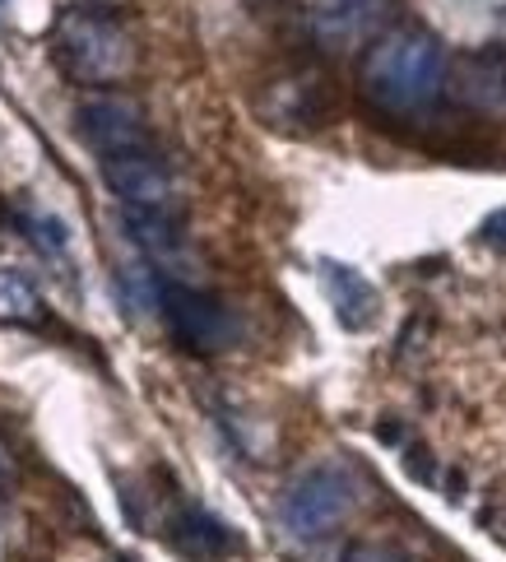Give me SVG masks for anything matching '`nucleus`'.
I'll list each match as a JSON object with an SVG mask.
<instances>
[{
	"instance_id": "obj_15",
	"label": "nucleus",
	"mask_w": 506,
	"mask_h": 562,
	"mask_svg": "<svg viewBox=\"0 0 506 562\" xmlns=\"http://www.w3.org/2000/svg\"><path fill=\"white\" fill-rule=\"evenodd\" d=\"M14 484H19V456H14L10 441L0 437V502L14 493Z\"/></svg>"
},
{
	"instance_id": "obj_4",
	"label": "nucleus",
	"mask_w": 506,
	"mask_h": 562,
	"mask_svg": "<svg viewBox=\"0 0 506 562\" xmlns=\"http://www.w3.org/2000/svg\"><path fill=\"white\" fill-rule=\"evenodd\" d=\"M158 316H164L168 335L191 353H224L237 345V316L224 297L187 284V279H168L158 289Z\"/></svg>"
},
{
	"instance_id": "obj_14",
	"label": "nucleus",
	"mask_w": 506,
	"mask_h": 562,
	"mask_svg": "<svg viewBox=\"0 0 506 562\" xmlns=\"http://www.w3.org/2000/svg\"><path fill=\"white\" fill-rule=\"evenodd\" d=\"M344 562H409L395 544H386V539H358V544L344 549Z\"/></svg>"
},
{
	"instance_id": "obj_12",
	"label": "nucleus",
	"mask_w": 506,
	"mask_h": 562,
	"mask_svg": "<svg viewBox=\"0 0 506 562\" xmlns=\"http://www.w3.org/2000/svg\"><path fill=\"white\" fill-rule=\"evenodd\" d=\"M43 321H47V307L37 289L19 270L0 266V326H43Z\"/></svg>"
},
{
	"instance_id": "obj_7",
	"label": "nucleus",
	"mask_w": 506,
	"mask_h": 562,
	"mask_svg": "<svg viewBox=\"0 0 506 562\" xmlns=\"http://www.w3.org/2000/svg\"><path fill=\"white\" fill-rule=\"evenodd\" d=\"M103 182L108 191L121 200L126 210L139 214H177V177L168 168V158L149 149H131V154H116L103 158Z\"/></svg>"
},
{
	"instance_id": "obj_1",
	"label": "nucleus",
	"mask_w": 506,
	"mask_h": 562,
	"mask_svg": "<svg viewBox=\"0 0 506 562\" xmlns=\"http://www.w3.org/2000/svg\"><path fill=\"white\" fill-rule=\"evenodd\" d=\"M447 47L428 29H391L362 52L358 89L386 116H423L447 93Z\"/></svg>"
},
{
	"instance_id": "obj_3",
	"label": "nucleus",
	"mask_w": 506,
	"mask_h": 562,
	"mask_svg": "<svg viewBox=\"0 0 506 562\" xmlns=\"http://www.w3.org/2000/svg\"><path fill=\"white\" fill-rule=\"evenodd\" d=\"M353 507H358L353 470L339 465V460H316V465L297 470L289 479V488L279 497V520L293 539L316 544V539H330L349 520Z\"/></svg>"
},
{
	"instance_id": "obj_9",
	"label": "nucleus",
	"mask_w": 506,
	"mask_h": 562,
	"mask_svg": "<svg viewBox=\"0 0 506 562\" xmlns=\"http://www.w3.org/2000/svg\"><path fill=\"white\" fill-rule=\"evenodd\" d=\"M330 112H335L330 79L316 75V70H289V75H279L274 85L266 89V116H270V126L316 131V126L330 122Z\"/></svg>"
},
{
	"instance_id": "obj_5",
	"label": "nucleus",
	"mask_w": 506,
	"mask_h": 562,
	"mask_svg": "<svg viewBox=\"0 0 506 562\" xmlns=\"http://www.w3.org/2000/svg\"><path fill=\"white\" fill-rule=\"evenodd\" d=\"M400 0H302V24L312 43L330 56L368 52L376 37H386Z\"/></svg>"
},
{
	"instance_id": "obj_16",
	"label": "nucleus",
	"mask_w": 506,
	"mask_h": 562,
	"mask_svg": "<svg viewBox=\"0 0 506 562\" xmlns=\"http://www.w3.org/2000/svg\"><path fill=\"white\" fill-rule=\"evenodd\" d=\"M483 243H493V247L506 251V210H497V214L483 218Z\"/></svg>"
},
{
	"instance_id": "obj_11",
	"label": "nucleus",
	"mask_w": 506,
	"mask_h": 562,
	"mask_svg": "<svg viewBox=\"0 0 506 562\" xmlns=\"http://www.w3.org/2000/svg\"><path fill=\"white\" fill-rule=\"evenodd\" d=\"M172 544L187 553V558H200V562H214V558H224L233 553L237 539L228 535L224 520H214L210 512H200V507H181L172 516Z\"/></svg>"
},
{
	"instance_id": "obj_8",
	"label": "nucleus",
	"mask_w": 506,
	"mask_h": 562,
	"mask_svg": "<svg viewBox=\"0 0 506 562\" xmlns=\"http://www.w3.org/2000/svg\"><path fill=\"white\" fill-rule=\"evenodd\" d=\"M447 89L464 112L488 116V122H506V47L488 43V47L460 52L451 61Z\"/></svg>"
},
{
	"instance_id": "obj_6",
	"label": "nucleus",
	"mask_w": 506,
	"mask_h": 562,
	"mask_svg": "<svg viewBox=\"0 0 506 562\" xmlns=\"http://www.w3.org/2000/svg\"><path fill=\"white\" fill-rule=\"evenodd\" d=\"M75 131L98 158H116L131 149H149L145 108L131 93H93L75 108Z\"/></svg>"
},
{
	"instance_id": "obj_2",
	"label": "nucleus",
	"mask_w": 506,
	"mask_h": 562,
	"mask_svg": "<svg viewBox=\"0 0 506 562\" xmlns=\"http://www.w3.org/2000/svg\"><path fill=\"white\" fill-rule=\"evenodd\" d=\"M52 56L66 79L89 89L121 85L135 70V37L126 24L93 5H75L56 19L52 29Z\"/></svg>"
},
{
	"instance_id": "obj_10",
	"label": "nucleus",
	"mask_w": 506,
	"mask_h": 562,
	"mask_svg": "<svg viewBox=\"0 0 506 562\" xmlns=\"http://www.w3.org/2000/svg\"><path fill=\"white\" fill-rule=\"evenodd\" d=\"M321 284H326V297L335 307V321L344 330H368L376 312H381V297L372 289V279L344 266V260H321Z\"/></svg>"
},
{
	"instance_id": "obj_13",
	"label": "nucleus",
	"mask_w": 506,
	"mask_h": 562,
	"mask_svg": "<svg viewBox=\"0 0 506 562\" xmlns=\"http://www.w3.org/2000/svg\"><path fill=\"white\" fill-rule=\"evenodd\" d=\"M14 218V228L29 237V243L43 251V256H60L66 251V243H70V233H66V224H60L56 214H37V210H14L10 214Z\"/></svg>"
}]
</instances>
